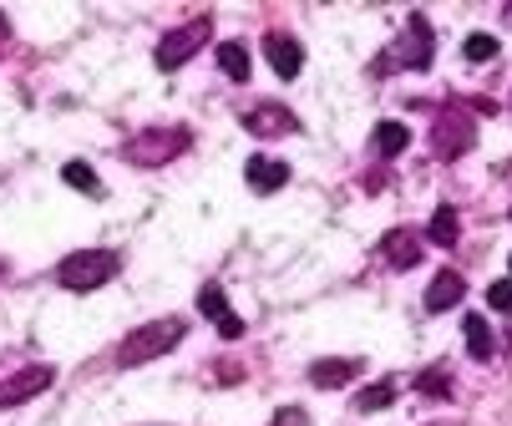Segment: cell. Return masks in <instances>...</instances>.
Returning <instances> with one entry per match:
<instances>
[{"label": "cell", "mask_w": 512, "mask_h": 426, "mask_svg": "<svg viewBox=\"0 0 512 426\" xmlns=\"http://www.w3.org/2000/svg\"><path fill=\"white\" fill-rule=\"evenodd\" d=\"M122 269V254L117 249H77L56 264V284L71 295H92L102 284H112V274Z\"/></svg>", "instance_id": "1"}, {"label": "cell", "mask_w": 512, "mask_h": 426, "mask_svg": "<svg viewBox=\"0 0 512 426\" xmlns=\"http://www.w3.org/2000/svg\"><path fill=\"white\" fill-rule=\"evenodd\" d=\"M183 335H188V325H183L178 315H163V320H153V325H137V330L117 345V366H122V371L148 366V361H158V355H168Z\"/></svg>", "instance_id": "2"}, {"label": "cell", "mask_w": 512, "mask_h": 426, "mask_svg": "<svg viewBox=\"0 0 512 426\" xmlns=\"http://www.w3.org/2000/svg\"><path fill=\"white\" fill-rule=\"evenodd\" d=\"M188 132L183 127H142L137 137H127V148H122V158L132 163V168H163V163H173L178 153H188Z\"/></svg>", "instance_id": "3"}, {"label": "cell", "mask_w": 512, "mask_h": 426, "mask_svg": "<svg viewBox=\"0 0 512 426\" xmlns=\"http://www.w3.org/2000/svg\"><path fill=\"white\" fill-rule=\"evenodd\" d=\"M472 142H477V122H472V112L447 107L442 117H436V127H431V148H436V158H442V163H457L462 153H472Z\"/></svg>", "instance_id": "4"}, {"label": "cell", "mask_w": 512, "mask_h": 426, "mask_svg": "<svg viewBox=\"0 0 512 426\" xmlns=\"http://www.w3.org/2000/svg\"><path fill=\"white\" fill-rule=\"evenodd\" d=\"M213 36V21L208 16H198V21H188V26H178V31H168L163 41H158V66L163 71H178L183 61H193L198 51H203V41Z\"/></svg>", "instance_id": "5"}, {"label": "cell", "mask_w": 512, "mask_h": 426, "mask_svg": "<svg viewBox=\"0 0 512 426\" xmlns=\"http://www.w3.org/2000/svg\"><path fill=\"white\" fill-rule=\"evenodd\" d=\"M51 381H56V366H21V371H11L6 381H0V411H11V406L41 396Z\"/></svg>", "instance_id": "6"}, {"label": "cell", "mask_w": 512, "mask_h": 426, "mask_svg": "<svg viewBox=\"0 0 512 426\" xmlns=\"http://www.w3.org/2000/svg\"><path fill=\"white\" fill-rule=\"evenodd\" d=\"M386 66H416V71L431 66V21H426V16H411V21H406V46H401Z\"/></svg>", "instance_id": "7"}, {"label": "cell", "mask_w": 512, "mask_h": 426, "mask_svg": "<svg viewBox=\"0 0 512 426\" xmlns=\"http://www.w3.org/2000/svg\"><path fill=\"white\" fill-rule=\"evenodd\" d=\"M264 56H269V66L279 71L284 82H295L300 66H305V46H300L295 36H284V31H269V36H264Z\"/></svg>", "instance_id": "8"}, {"label": "cell", "mask_w": 512, "mask_h": 426, "mask_svg": "<svg viewBox=\"0 0 512 426\" xmlns=\"http://www.w3.org/2000/svg\"><path fill=\"white\" fill-rule=\"evenodd\" d=\"M244 127H249L254 137H284V132H295L300 122H295V112L279 107V102H259V107L244 112Z\"/></svg>", "instance_id": "9"}, {"label": "cell", "mask_w": 512, "mask_h": 426, "mask_svg": "<svg viewBox=\"0 0 512 426\" xmlns=\"http://www.w3.org/2000/svg\"><path fill=\"white\" fill-rule=\"evenodd\" d=\"M198 310L218 325V335H224V340H239V335H244V320L229 310V300H224V290H218V284H203V290H198Z\"/></svg>", "instance_id": "10"}, {"label": "cell", "mask_w": 512, "mask_h": 426, "mask_svg": "<svg viewBox=\"0 0 512 426\" xmlns=\"http://www.w3.org/2000/svg\"><path fill=\"white\" fill-rule=\"evenodd\" d=\"M462 295H467V279H462L457 269H442V274L431 279V290H426V310H431V315H442V310L462 305Z\"/></svg>", "instance_id": "11"}, {"label": "cell", "mask_w": 512, "mask_h": 426, "mask_svg": "<svg viewBox=\"0 0 512 426\" xmlns=\"http://www.w3.org/2000/svg\"><path fill=\"white\" fill-rule=\"evenodd\" d=\"M381 254H386L391 269H416V259H421V234H416V229H391V234L381 239Z\"/></svg>", "instance_id": "12"}, {"label": "cell", "mask_w": 512, "mask_h": 426, "mask_svg": "<svg viewBox=\"0 0 512 426\" xmlns=\"http://www.w3.org/2000/svg\"><path fill=\"white\" fill-rule=\"evenodd\" d=\"M244 178H249L254 193H279L289 183V163H279V158H249Z\"/></svg>", "instance_id": "13"}, {"label": "cell", "mask_w": 512, "mask_h": 426, "mask_svg": "<svg viewBox=\"0 0 512 426\" xmlns=\"http://www.w3.org/2000/svg\"><path fill=\"white\" fill-rule=\"evenodd\" d=\"M355 376H360V361H315V366H310V381H315L320 391L350 386Z\"/></svg>", "instance_id": "14"}, {"label": "cell", "mask_w": 512, "mask_h": 426, "mask_svg": "<svg viewBox=\"0 0 512 426\" xmlns=\"http://www.w3.org/2000/svg\"><path fill=\"white\" fill-rule=\"evenodd\" d=\"M426 234H431V244H436V249H457V234H462V219H457V208H452V203H442V208H436V213H431V229H426Z\"/></svg>", "instance_id": "15"}, {"label": "cell", "mask_w": 512, "mask_h": 426, "mask_svg": "<svg viewBox=\"0 0 512 426\" xmlns=\"http://www.w3.org/2000/svg\"><path fill=\"white\" fill-rule=\"evenodd\" d=\"M411 148V127L406 122H381L376 127V153L381 158H396V153H406Z\"/></svg>", "instance_id": "16"}, {"label": "cell", "mask_w": 512, "mask_h": 426, "mask_svg": "<svg viewBox=\"0 0 512 426\" xmlns=\"http://www.w3.org/2000/svg\"><path fill=\"white\" fill-rule=\"evenodd\" d=\"M218 66L229 71V82H249V51L239 41H224L218 46Z\"/></svg>", "instance_id": "17"}, {"label": "cell", "mask_w": 512, "mask_h": 426, "mask_svg": "<svg viewBox=\"0 0 512 426\" xmlns=\"http://www.w3.org/2000/svg\"><path fill=\"white\" fill-rule=\"evenodd\" d=\"M462 325H467V350H472V361H487V355H492V330H487V320H482V315H467Z\"/></svg>", "instance_id": "18"}, {"label": "cell", "mask_w": 512, "mask_h": 426, "mask_svg": "<svg viewBox=\"0 0 512 426\" xmlns=\"http://www.w3.org/2000/svg\"><path fill=\"white\" fill-rule=\"evenodd\" d=\"M391 401H396V386L381 381V386H365V391L355 396V411H386Z\"/></svg>", "instance_id": "19"}, {"label": "cell", "mask_w": 512, "mask_h": 426, "mask_svg": "<svg viewBox=\"0 0 512 426\" xmlns=\"http://www.w3.org/2000/svg\"><path fill=\"white\" fill-rule=\"evenodd\" d=\"M61 178H66L71 188H82V193H92V198L102 193V178H97V173H92L87 163H66V168H61Z\"/></svg>", "instance_id": "20"}, {"label": "cell", "mask_w": 512, "mask_h": 426, "mask_svg": "<svg viewBox=\"0 0 512 426\" xmlns=\"http://www.w3.org/2000/svg\"><path fill=\"white\" fill-rule=\"evenodd\" d=\"M467 56H472V61H492V56H497V36L472 31V36H467Z\"/></svg>", "instance_id": "21"}, {"label": "cell", "mask_w": 512, "mask_h": 426, "mask_svg": "<svg viewBox=\"0 0 512 426\" xmlns=\"http://www.w3.org/2000/svg\"><path fill=\"white\" fill-rule=\"evenodd\" d=\"M487 305H492V310H512V279L487 284Z\"/></svg>", "instance_id": "22"}, {"label": "cell", "mask_w": 512, "mask_h": 426, "mask_svg": "<svg viewBox=\"0 0 512 426\" xmlns=\"http://www.w3.org/2000/svg\"><path fill=\"white\" fill-rule=\"evenodd\" d=\"M416 391H426V396H447V371H442V366L426 371V376L416 381Z\"/></svg>", "instance_id": "23"}, {"label": "cell", "mask_w": 512, "mask_h": 426, "mask_svg": "<svg viewBox=\"0 0 512 426\" xmlns=\"http://www.w3.org/2000/svg\"><path fill=\"white\" fill-rule=\"evenodd\" d=\"M269 426H310V416H305V406H279Z\"/></svg>", "instance_id": "24"}, {"label": "cell", "mask_w": 512, "mask_h": 426, "mask_svg": "<svg viewBox=\"0 0 512 426\" xmlns=\"http://www.w3.org/2000/svg\"><path fill=\"white\" fill-rule=\"evenodd\" d=\"M6 51H11V21H6V11H0V61H6Z\"/></svg>", "instance_id": "25"}]
</instances>
